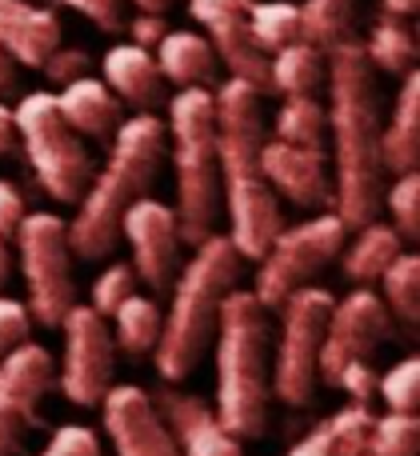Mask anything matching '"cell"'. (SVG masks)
Instances as JSON below:
<instances>
[{"instance_id": "6da1fadb", "label": "cell", "mask_w": 420, "mask_h": 456, "mask_svg": "<svg viewBox=\"0 0 420 456\" xmlns=\"http://www.w3.org/2000/svg\"><path fill=\"white\" fill-rule=\"evenodd\" d=\"M328 85V133H333V208L344 228H360L381 213L384 168H381V96L376 69L365 45L352 37L336 40L325 53Z\"/></svg>"}, {"instance_id": "7a4b0ae2", "label": "cell", "mask_w": 420, "mask_h": 456, "mask_svg": "<svg viewBox=\"0 0 420 456\" xmlns=\"http://www.w3.org/2000/svg\"><path fill=\"white\" fill-rule=\"evenodd\" d=\"M216 109V173L224 181V205H229V240L240 256L256 260L269 240L285 228L280 197L269 189L261 173L264 117L261 93L245 80H224L213 93Z\"/></svg>"}, {"instance_id": "3957f363", "label": "cell", "mask_w": 420, "mask_h": 456, "mask_svg": "<svg viewBox=\"0 0 420 456\" xmlns=\"http://www.w3.org/2000/svg\"><path fill=\"white\" fill-rule=\"evenodd\" d=\"M168 149V128L152 112L120 120L112 133V149L104 168L88 181L85 197L77 200V216L69 224V248L80 260H101L112 252L120 236V216L136 197H149L160 160Z\"/></svg>"}, {"instance_id": "277c9868", "label": "cell", "mask_w": 420, "mask_h": 456, "mask_svg": "<svg viewBox=\"0 0 420 456\" xmlns=\"http://www.w3.org/2000/svg\"><path fill=\"white\" fill-rule=\"evenodd\" d=\"M216 417L229 433L264 436L269 428V364L272 332L269 308L253 297V289H229L216 308Z\"/></svg>"}, {"instance_id": "5b68a950", "label": "cell", "mask_w": 420, "mask_h": 456, "mask_svg": "<svg viewBox=\"0 0 420 456\" xmlns=\"http://www.w3.org/2000/svg\"><path fill=\"white\" fill-rule=\"evenodd\" d=\"M240 276V252L232 248L229 236H205L192 248V260L181 268L173 284V305L160 321V337L152 348L157 372L176 385L200 364L208 340L216 332V308L229 289H237Z\"/></svg>"}, {"instance_id": "8992f818", "label": "cell", "mask_w": 420, "mask_h": 456, "mask_svg": "<svg viewBox=\"0 0 420 456\" xmlns=\"http://www.w3.org/2000/svg\"><path fill=\"white\" fill-rule=\"evenodd\" d=\"M168 141L176 168V224L181 240L197 248L216 228L221 173H216V109L205 85H189L168 101Z\"/></svg>"}, {"instance_id": "52a82bcc", "label": "cell", "mask_w": 420, "mask_h": 456, "mask_svg": "<svg viewBox=\"0 0 420 456\" xmlns=\"http://www.w3.org/2000/svg\"><path fill=\"white\" fill-rule=\"evenodd\" d=\"M12 125L44 192L52 200H61V205H77L85 197L88 181H93V160H88V149L80 144V133L61 117L56 96L52 93L20 96V104L12 109Z\"/></svg>"}, {"instance_id": "ba28073f", "label": "cell", "mask_w": 420, "mask_h": 456, "mask_svg": "<svg viewBox=\"0 0 420 456\" xmlns=\"http://www.w3.org/2000/svg\"><path fill=\"white\" fill-rule=\"evenodd\" d=\"M20 244V273L28 289V316L40 329H61L69 308L77 305V284H72V248L69 228L52 213H24L16 228Z\"/></svg>"}, {"instance_id": "9c48e42d", "label": "cell", "mask_w": 420, "mask_h": 456, "mask_svg": "<svg viewBox=\"0 0 420 456\" xmlns=\"http://www.w3.org/2000/svg\"><path fill=\"white\" fill-rule=\"evenodd\" d=\"M328 308H333V292L317 289V284H304V289L285 297V305H280L277 353H272V364H269L272 401H285L293 409L312 401Z\"/></svg>"}, {"instance_id": "30bf717a", "label": "cell", "mask_w": 420, "mask_h": 456, "mask_svg": "<svg viewBox=\"0 0 420 456\" xmlns=\"http://www.w3.org/2000/svg\"><path fill=\"white\" fill-rule=\"evenodd\" d=\"M349 240V228L336 213H320L312 221H301L293 228H280L261 252V268H256L253 297L264 308H280L288 292L304 289L336 252Z\"/></svg>"}, {"instance_id": "8fae6325", "label": "cell", "mask_w": 420, "mask_h": 456, "mask_svg": "<svg viewBox=\"0 0 420 456\" xmlns=\"http://www.w3.org/2000/svg\"><path fill=\"white\" fill-rule=\"evenodd\" d=\"M392 337V316L368 284H357L344 300H333L317 356V380L333 385L336 372L352 361H373V353Z\"/></svg>"}, {"instance_id": "7c38bea8", "label": "cell", "mask_w": 420, "mask_h": 456, "mask_svg": "<svg viewBox=\"0 0 420 456\" xmlns=\"http://www.w3.org/2000/svg\"><path fill=\"white\" fill-rule=\"evenodd\" d=\"M64 332V369H61V393L64 401L80 409H96L101 396L112 385V329L93 305H72L61 321Z\"/></svg>"}, {"instance_id": "4fadbf2b", "label": "cell", "mask_w": 420, "mask_h": 456, "mask_svg": "<svg viewBox=\"0 0 420 456\" xmlns=\"http://www.w3.org/2000/svg\"><path fill=\"white\" fill-rule=\"evenodd\" d=\"M248 8L253 0H189V12L200 28L208 32L213 53L224 61L232 80H245L256 93H272L269 88V56L256 48L253 32H248Z\"/></svg>"}, {"instance_id": "5bb4252c", "label": "cell", "mask_w": 420, "mask_h": 456, "mask_svg": "<svg viewBox=\"0 0 420 456\" xmlns=\"http://www.w3.org/2000/svg\"><path fill=\"white\" fill-rule=\"evenodd\" d=\"M101 417L117 456H181L157 396H149L141 385H109L101 396Z\"/></svg>"}, {"instance_id": "9a60e30c", "label": "cell", "mask_w": 420, "mask_h": 456, "mask_svg": "<svg viewBox=\"0 0 420 456\" xmlns=\"http://www.w3.org/2000/svg\"><path fill=\"white\" fill-rule=\"evenodd\" d=\"M120 236L133 244V273L149 289H168L181 252V224L173 205H160L152 197H136L120 216Z\"/></svg>"}, {"instance_id": "2e32d148", "label": "cell", "mask_w": 420, "mask_h": 456, "mask_svg": "<svg viewBox=\"0 0 420 456\" xmlns=\"http://www.w3.org/2000/svg\"><path fill=\"white\" fill-rule=\"evenodd\" d=\"M261 173L277 197H285L296 208H333V176H328L325 149L304 144L264 141L261 144Z\"/></svg>"}, {"instance_id": "e0dca14e", "label": "cell", "mask_w": 420, "mask_h": 456, "mask_svg": "<svg viewBox=\"0 0 420 456\" xmlns=\"http://www.w3.org/2000/svg\"><path fill=\"white\" fill-rule=\"evenodd\" d=\"M157 409L165 417L168 433H173L181 456H245V444H240L237 433L221 425L213 404H205L200 396L176 393V388H160Z\"/></svg>"}, {"instance_id": "ac0fdd59", "label": "cell", "mask_w": 420, "mask_h": 456, "mask_svg": "<svg viewBox=\"0 0 420 456\" xmlns=\"http://www.w3.org/2000/svg\"><path fill=\"white\" fill-rule=\"evenodd\" d=\"M52 377H56V364H52V356H48V348L32 345V340H20V345L0 361V396L20 412L28 428L44 420L40 404H44L48 388H52Z\"/></svg>"}, {"instance_id": "d6986e66", "label": "cell", "mask_w": 420, "mask_h": 456, "mask_svg": "<svg viewBox=\"0 0 420 456\" xmlns=\"http://www.w3.org/2000/svg\"><path fill=\"white\" fill-rule=\"evenodd\" d=\"M56 45H61V20L52 8L32 0H0V48L16 64L40 69Z\"/></svg>"}, {"instance_id": "ffe728a7", "label": "cell", "mask_w": 420, "mask_h": 456, "mask_svg": "<svg viewBox=\"0 0 420 456\" xmlns=\"http://www.w3.org/2000/svg\"><path fill=\"white\" fill-rule=\"evenodd\" d=\"M104 85L112 88V93L120 96L125 104H133L136 112H152L160 101H165V72H160L157 56H152V48H141V45H117L104 53Z\"/></svg>"}, {"instance_id": "44dd1931", "label": "cell", "mask_w": 420, "mask_h": 456, "mask_svg": "<svg viewBox=\"0 0 420 456\" xmlns=\"http://www.w3.org/2000/svg\"><path fill=\"white\" fill-rule=\"evenodd\" d=\"M420 165V72L400 77V93L392 101L389 125H381V168L392 176L413 173Z\"/></svg>"}, {"instance_id": "7402d4cb", "label": "cell", "mask_w": 420, "mask_h": 456, "mask_svg": "<svg viewBox=\"0 0 420 456\" xmlns=\"http://www.w3.org/2000/svg\"><path fill=\"white\" fill-rule=\"evenodd\" d=\"M56 109L80 136H96V141L112 136L120 125V96L96 77H77L61 85Z\"/></svg>"}, {"instance_id": "603a6c76", "label": "cell", "mask_w": 420, "mask_h": 456, "mask_svg": "<svg viewBox=\"0 0 420 456\" xmlns=\"http://www.w3.org/2000/svg\"><path fill=\"white\" fill-rule=\"evenodd\" d=\"M160 72H165L168 85L189 88V85H208L216 77V53L208 45V37L200 32H173L168 28L160 37V45L152 48Z\"/></svg>"}, {"instance_id": "cb8c5ba5", "label": "cell", "mask_w": 420, "mask_h": 456, "mask_svg": "<svg viewBox=\"0 0 420 456\" xmlns=\"http://www.w3.org/2000/svg\"><path fill=\"white\" fill-rule=\"evenodd\" d=\"M400 248H405V240L397 236V228L381 224L373 216V221H365L357 228L349 248H341L336 256H341V268H344V276H349V284H376L381 273L389 268V260L397 256Z\"/></svg>"}, {"instance_id": "d4e9b609", "label": "cell", "mask_w": 420, "mask_h": 456, "mask_svg": "<svg viewBox=\"0 0 420 456\" xmlns=\"http://www.w3.org/2000/svg\"><path fill=\"white\" fill-rule=\"evenodd\" d=\"M325 85V53L309 40L277 48L269 56V88L280 96H312Z\"/></svg>"}, {"instance_id": "484cf974", "label": "cell", "mask_w": 420, "mask_h": 456, "mask_svg": "<svg viewBox=\"0 0 420 456\" xmlns=\"http://www.w3.org/2000/svg\"><path fill=\"white\" fill-rule=\"evenodd\" d=\"M365 56L376 72L389 77H405L408 69H416V32L408 16H381L365 40Z\"/></svg>"}, {"instance_id": "4316f807", "label": "cell", "mask_w": 420, "mask_h": 456, "mask_svg": "<svg viewBox=\"0 0 420 456\" xmlns=\"http://www.w3.org/2000/svg\"><path fill=\"white\" fill-rule=\"evenodd\" d=\"M109 321H112V345L125 348L128 356H149L152 348H157L160 308L152 305L149 297H136V292L133 297H125Z\"/></svg>"}, {"instance_id": "83f0119b", "label": "cell", "mask_w": 420, "mask_h": 456, "mask_svg": "<svg viewBox=\"0 0 420 456\" xmlns=\"http://www.w3.org/2000/svg\"><path fill=\"white\" fill-rule=\"evenodd\" d=\"M272 136L285 144H304V149H325L328 136V109L317 96H285L277 120H272Z\"/></svg>"}, {"instance_id": "f1b7e54d", "label": "cell", "mask_w": 420, "mask_h": 456, "mask_svg": "<svg viewBox=\"0 0 420 456\" xmlns=\"http://www.w3.org/2000/svg\"><path fill=\"white\" fill-rule=\"evenodd\" d=\"M381 284H384V308H389V316H397L405 329H416V321H420V256L416 252L400 248L389 260V268L381 273Z\"/></svg>"}, {"instance_id": "f546056e", "label": "cell", "mask_w": 420, "mask_h": 456, "mask_svg": "<svg viewBox=\"0 0 420 456\" xmlns=\"http://www.w3.org/2000/svg\"><path fill=\"white\" fill-rule=\"evenodd\" d=\"M248 32H253L256 48L264 56H272L277 48L301 40V8L288 4V0H261L248 8Z\"/></svg>"}, {"instance_id": "4dcf8cb0", "label": "cell", "mask_w": 420, "mask_h": 456, "mask_svg": "<svg viewBox=\"0 0 420 456\" xmlns=\"http://www.w3.org/2000/svg\"><path fill=\"white\" fill-rule=\"evenodd\" d=\"M296 8H301V40L317 45L320 53L352 37V0H304Z\"/></svg>"}, {"instance_id": "1f68e13d", "label": "cell", "mask_w": 420, "mask_h": 456, "mask_svg": "<svg viewBox=\"0 0 420 456\" xmlns=\"http://www.w3.org/2000/svg\"><path fill=\"white\" fill-rule=\"evenodd\" d=\"M365 449L373 456H416L420 452V417L416 412H384V417H376Z\"/></svg>"}, {"instance_id": "d6a6232c", "label": "cell", "mask_w": 420, "mask_h": 456, "mask_svg": "<svg viewBox=\"0 0 420 456\" xmlns=\"http://www.w3.org/2000/svg\"><path fill=\"white\" fill-rule=\"evenodd\" d=\"M373 420L376 412L368 409V401H349L341 412L325 420L328 436H333V449L336 456H360L368 444V433H373Z\"/></svg>"}, {"instance_id": "836d02e7", "label": "cell", "mask_w": 420, "mask_h": 456, "mask_svg": "<svg viewBox=\"0 0 420 456\" xmlns=\"http://www.w3.org/2000/svg\"><path fill=\"white\" fill-rule=\"evenodd\" d=\"M376 393L384 396L389 412H416L420 409V356H405L384 377H376Z\"/></svg>"}, {"instance_id": "e575fe53", "label": "cell", "mask_w": 420, "mask_h": 456, "mask_svg": "<svg viewBox=\"0 0 420 456\" xmlns=\"http://www.w3.org/2000/svg\"><path fill=\"white\" fill-rule=\"evenodd\" d=\"M381 205H389L392 228H397L400 240H416L420 236V173H400L397 184L384 192Z\"/></svg>"}, {"instance_id": "d590c367", "label": "cell", "mask_w": 420, "mask_h": 456, "mask_svg": "<svg viewBox=\"0 0 420 456\" xmlns=\"http://www.w3.org/2000/svg\"><path fill=\"white\" fill-rule=\"evenodd\" d=\"M136 292V273L128 265H109L101 276L93 281V308L109 321L112 313H117V305L125 297H133Z\"/></svg>"}, {"instance_id": "8d00e7d4", "label": "cell", "mask_w": 420, "mask_h": 456, "mask_svg": "<svg viewBox=\"0 0 420 456\" xmlns=\"http://www.w3.org/2000/svg\"><path fill=\"white\" fill-rule=\"evenodd\" d=\"M36 456H101V436L85 425H64L48 436Z\"/></svg>"}, {"instance_id": "74e56055", "label": "cell", "mask_w": 420, "mask_h": 456, "mask_svg": "<svg viewBox=\"0 0 420 456\" xmlns=\"http://www.w3.org/2000/svg\"><path fill=\"white\" fill-rule=\"evenodd\" d=\"M88 53L85 48H64V45H56L52 53L44 56V64H40V72H44L52 85H69V80H77V77H88Z\"/></svg>"}, {"instance_id": "f35d334b", "label": "cell", "mask_w": 420, "mask_h": 456, "mask_svg": "<svg viewBox=\"0 0 420 456\" xmlns=\"http://www.w3.org/2000/svg\"><path fill=\"white\" fill-rule=\"evenodd\" d=\"M28 332H32L28 308H24L20 300L0 297V361H4V356L12 353L20 340H28Z\"/></svg>"}, {"instance_id": "ab89813d", "label": "cell", "mask_w": 420, "mask_h": 456, "mask_svg": "<svg viewBox=\"0 0 420 456\" xmlns=\"http://www.w3.org/2000/svg\"><path fill=\"white\" fill-rule=\"evenodd\" d=\"M101 32H125V0H64Z\"/></svg>"}, {"instance_id": "60d3db41", "label": "cell", "mask_w": 420, "mask_h": 456, "mask_svg": "<svg viewBox=\"0 0 420 456\" xmlns=\"http://www.w3.org/2000/svg\"><path fill=\"white\" fill-rule=\"evenodd\" d=\"M333 388H344L352 401H373V393H376V369H373V361L344 364V369L336 372Z\"/></svg>"}, {"instance_id": "b9f144b4", "label": "cell", "mask_w": 420, "mask_h": 456, "mask_svg": "<svg viewBox=\"0 0 420 456\" xmlns=\"http://www.w3.org/2000/svg\"><path fill=\"white\" fill-rule=\"evenodd\" d=\"M125 28H128V37H133V45L157 48L160 37L168 32V24H165V12H141V16H133V20H125Z\"/></svg>"}, {"instance_id": "7bdbcfd3", "label": "cell", "mask_w": 420, "mask_h": 456, "mask_svg": "<svg viewBox=\"0 0 420 456\" xmlns=\"http://www.w3.org/2000/svg\"><path fill=\"white\" fill-rule=\"evenodd\" d=\"M20 221H24V197L16 192V184L0 181V240H8L20 228Z\"/></svg>"}, {"instance_id": "ee69618b", "label": "cell", "mask_w": 420, "mask_h": 456, "mask_svg": "<svg viewBox=\"0 0 420 456\" xmlns=\"http://www.w3.org/2000/svg\"><path fill=\"white\" fill-rule=\"evenodd\" d=\"M24 428H28V425H24V417L4 401V396H0V456H16Z\"/></svg>"}, {"instance_id": "f6af8a7d", "label": "cell", "mask_w": 420, "mask_h": 456, "mask_svg": "<svg viewBox=\"0 0 420 456\" xmlns=\"http://www.w3.org/2000/svg\"><path fill=\"white\" fill-rule=\"evenodd\" d=\"M285 456H336V449H333V436H328V428L317 425L309 436H304V441H296Z\"/></svg>"}, {"instance_id": "bcb514c9", "label": "cell", "mask_w": 420, "mask_h": 456, "mask_svg": "<svg viewBox=\"0 0 420 456\" xmlns=\"http://www.w3.org/2000/svg\"><path fill=\"white\" fill-rule=\"evenodd\" d=\"M16 144V125H12V109H4L0 104V157H4L8 149Z\"/></svg>"}, {"instance_id": "7dc6e473", "label": "cell", "mask_w": 420, "mask_h": 456, "mask_svg": "<svg viewBox=\"0 0 420 456\" xmlns=\"http://www.w3.org/2000/svg\"><path fill=\"white\" fill-rule=\"evenodd\" d=\"M12 85H16V61L4 53V48H0V96H4Z\"/></svg>"}, {"instance_id": "c3c4849f", "label": "cell", "mask_w": 420, "mask_h": 456, "mask_svg": "<svg viewBox=\"0 0 420 456\" xmlns=\"http://www.w3.org/2000/svg\"><path fill=\"white\" fill-rule=\"evenodd\" d=\"M381 4H384V12H392V16H413L420 8V0H381Z\"/></svg>"}, {"instance_id": "681fc988", "label": "cell", "mask_w": 420, "mask_h": 456, "mask_svg": "<svg viewBox=\"0 0 420 456\" xmlns=\"http://www.w3.org/2000/svg\"><path fill=\"white\" fill-rule=\"evenodd\" d=\"M8 276H12V256H8L4 240H0V289H4V284H8Z\"/></svg>"}, {"instance_id": "f907efd6", "label": "cell", "mask_w": 420, "mask_h": 456, "mask_svg": "<svg viewBox=\"0 0 420 456\" xmlns=\"http://www.w3.org/2000/svg\"><path fill=\"white\" fill-rule=\"evenodd\" d=\"M136 8H141V12H168V4H173V0H133Z\"/></svg>"}]
</instances>
